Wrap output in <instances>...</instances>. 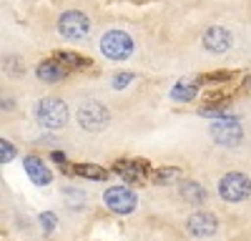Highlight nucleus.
<instances>
[{
	"mask_svg": "<svg viewBox=\"0 0 251 241\" xmlns=\"http://www.w3.org/2000/svg\"><path fill=\"white\" fill-rule=\"evenodd\" d=\"M100 53L111 60H126L133 53V40L123 30H111L100 38Z\"/></svg>",
	"mask_w": 251,
	"mask_h": 241,
	"instance_id": "obj_3",
	"label": "nucleus"
},
{
	"mask_svg": "<svg viewBox=\"0 0 251 241\" xmlns=\"http://www.w3.org/2000/svg\"><path fill=\"white\" fill-rule=\"evenodd\" d=\"M103 201H106V206L116 214H131L136 209V193L126 186H111L103 193Z\"/></svg>",
	"mask_w": 251,
	"mask_h": 241,
	"instance_id": "obj_6",
	"label": "nucleus"
},
{
	"mask_svg": "<svg viewBox=\"0 0 251 241\" xmlns=\"http://www.w3.org/2000/svg\"><path fill=\"white\" fill-rule=\"evenodd\" d=\"M23 166H25V173L30 176V181H33V184H38V186H46V184H50V181H53L50 171L46 169V164L38 156H25V164Z\"/></svg>",
	"mask_w": 251,
	"mask_h": 241,
	"instance_id": "obj_11",
	"label": "nucleus"
},
{
	"mask_svg": "<svg viewBox=\"0 0 251 241\" xmlns=\"http://www.w3.org/2000/svg\"><path fill=\"white\" fill-rule=\"evenodd\" d=\"M55 60H60L66 68H91V60L88 58H83V55H75V53H55Z\"/></svg>",
	"mask_w": 251,
	"mask_h": 241,
	"instance_id": "obj_15",
	"label": "nucleus"
},
{
	"mask_svg": "<svg viewBox=\"0 0 251 241\" xmlns=\"http://www.w3.org/2000/svg\"><path fill=\"white\" fill-rule=\"evenodd\" d=\"M196 91H199V83H196V80H188V83L183 80V83H178V86L171 91V96H174L176 100H191V98L196 96Z\"/></svg>",
	"mask_w": 251,
	"mask_h": 241,
	"instance_id": "obj_16",
	"label": "nucleus"
},
{
	"mask_svg": "<svg viewBox=\"0 0 251 241\" xmlns=\"http://www.w3.org/2000/svg\"><path fill=\"white\" fill-rule=\"evenodd\" d=\"M214 138L219 141V144H239V138H241V126L236 123L234 118H228L226 123H216L211 128Z\"/></svg>",
	"mask_w": 251,
	"mask_h": 241,
	"instance_id": "obj_13",
	"label": "nucleus"
},
{
	"mask_svg": "<svg viewBox=\"0 0 251 241\" xmlns=\"http://www.w3.org/2000/svg\"><path fill=\"white\" fill-rule=\"evenodd\" d=\"M35 73H38L40 80H46V83H58V80H63V78L68 75V68L63 66L60 60L53 58V60H46V63H40Z\"/></svg>",
	"mask_w": 251,
	"mask_h": 241,
	"instance_id": "obj_12",
	"label": "nucleus"
},
{
	"mask_svg": "<svg viewBox=\"0 0 251 241\" xmlns=\"http://www.w3.org/2000/svg\"><path fill=\"white\" fill-rule=\"evenodd\" d=\"M113 171H116L121 178L128 181V184H143V181L151 176V166L146 164V161H131V158L116 161V164H113Z\"/></svg>",
	"mask_w": 251,
	"mask_h": 241,
	"instance_id": "obj_7",
	"label": "nucleus"
},
{
	"mask_svg": "<svg viewBox=\"0 0 251 241\" xmlns=\"http://www.w3.org/2000/svg\"><path fill=\"white\" fill-rule=\"evenodd\" d=\"M181 196L188 201V204H203V201L208 198L206 189L194 184V181H183V184H181Z\"/></svg>",
	"mask_w": 251,
	"mask_h": 241,
	"instance_id": "obj_14",
	"label": "nucleus"
},
{
	"mask_svg": "<svg viewBox=\"0 0 251 241\" xmlns=\"http://www.w3.org/2000/svg\"><path fill=\"white\" fill-rule=\"evenodd\" d=\"M201 43H203L206 50H211V53H226L228 48L234 46V38H231V33H228L226 28L214 25V28H208V30L203 33Z\"/></svg>",
	"mask_w": 251,
	"mask_h": 241,
	"instance_id": "obj_9",
	"label": "nucleus"
},
{
	"mask_svg": "<svg viewBox=\"0 0 251 241\" xmlns=\"http://www.w3.org/2000/svg\"><path fill=\"white\" fill-rule=\"evenodd\" d=\"M35 118L43 128H63L68 123V106L58 98H43L35 106Z\"/></svg>",
	"mask_w": 251,
	"mask_h": 241,
	"instance_id": "obj_1",
	"label": "nucleus"
},
{
	"mask_svg": "<svg viewBox=\"0 0 251 241\" xmlns=\"http://www.w3.org/2000/svg\"><path fill=\"white\" fill-rule=\"evenodd\" d=\"M58 33L68 40H83L91 33V20L80 10H68L58 18Z\"/></svg>",
	"mask_w": 251,
	"mask_h": 241,
	"instance_id": "obj_4",
	"label": "nucleus"
},
{
	"mask_svg": "<svg viewBox=\"0 0 251 241\" xmlns=\"http://www.w3.org/2000/svg\"><path fill=\"white\" fill-rule=\"evenodd\" d=\"M60 169H63V173L78 176V178H91V181L108 178V171L100 169V166H96V164H63Z\"/></svg>",
	"mask_w": 251,
	"mask_h": 241,
	"instance_id": "obj_10",
	"label": "nucleus"
},
{
	"mask_svg": "<svg viewBox=\"0 0 251 241\" xmlns=\"http://www.w3.org/2000/svg\"><path fill=\"white\" fill-rule=\"evenodd\" d=\"M108 108L106 106H100L98 100H86L80 108H78V123L91 131V133H98L108 126Z\"/></svg>",
	"mask_w": 251,
	"mask_h": 241,
	"instance_id": "obj_5",
	"label": "nucleus"
},
{
	"mask_svg": "<svg viewBox=\"0 0 251 241\" xmlns=\"http://www.w3.org/2000/svg\"><path fill=\"white\" fill-rule=\"evenodd\" d=\"M178 176H181V169H158V171H153L156 184H174Z\"/></svg>",
	"mask_w": 251,
	"mask_h": 241,
	"instance_id": "obj_17",
	"label": "nucleus"
},
{
	"mask_svg": "<svg viewBox=\"0 0 251 241\" xmlns=\"http://www.w3.org/2000/svg\"><path fill=\"white\" fill-rule=\"evenodd\" d=\"M186 231L191 234L194 239L214 236L216 234V218H214V214H208V211L191 214V216H188V221H186Z\"/></svg>",
	"mask_w": 251,
	"mask_h": 241,
	"instance_id": "obj_8",
	"label": "nucleus"
},
{
	"mask_svg": "<svg viewBox=\"0 0 251 241\" xmlns=\"http://www.w3.org/2000/svg\"><path fill=\"white\" fill-rule=\"evenodd\" d=\"M131 78H133L131 73H118V78H116V83H113V86H116V88H123V86L131 80Z\"/></svg>",
	"mask_w": 251,
	"mask_h": 241,
	"instance_id": "obj_20",
	"label": "nucleus"
},
{
	"mask_svg": "<svg viewBox=\"0 0 251 241\" xmlns=\"http://www.w3.org/2000/svg\"><path fill=\"white\" fill-rule=\"evenodd\" d=\"M63 196H66V204H71V206H80V201H86V196L78 189H63Z\"/></svg>",
	"mask_w": 251,
	"mask_h": 241,
	"instance_id": "obj_18",
	"label": "nucleus"
},
{
	"mask_svg": "<svg viewBox=\"0 0 251 241\" xmlns=\"http://www.w3.org/2000/svg\"><path fill=\"white\" fill-rule=\"evenodd\" d=\"M15 156V148H13V144H8V141H0V161H10Z\"/></svg>",
	"mask_w": 251,
	"mask_h": 241,
	"instance_id": "obj_19",
	"label": "nucleus"
},
{
	"mask_svg": "<svg viewBox=\"0 0 251 241\" xmlns=\"http://www.w3.org/2000/svg\"><path fill=\"white\" fill-rule=\"evenodd\" d=\"M249 193H251V181H249V176H244L239 171L226 173L219 181V196L224 201H228V204H239V201H244Z\"/></svg>",
	"mask_w": 251,
	"mask_h": 241,
	"instance_id": "obj_2",
	"label": "nucleus"
}]
</instances>
